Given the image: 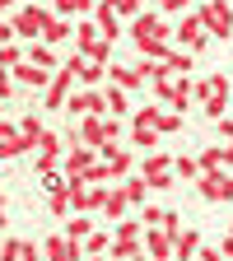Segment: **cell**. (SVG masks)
<instances>
[{"instance_id":"cell-39","label":"cell","mask_w":233,"mask_h":261,"mask_svg":"<svg viewBox=\"0 0 233 261\" xmlns=\"http://www.w3.org/2000/svg\"><path fill=\"white\" fill-rule=\"evenodd\" d=\"M159 112H163V108H140L136 117H131V126H154V130H159Z\"/></svg>"},{"instance_id":"cell-47","label":"cell","mask_w":233,"mask_h":261,"mask_svg":"<svg viewBox=\"0 0 233 261\" xmlns=\"http://www.w3.org/2000/svg\"><path fill=\"white\" fill-rule=\"evenodd\" d=\"M224 168H233V145H224Z\"/></svg>"},{"instance_id":"cell-28","label":"cell","mask_w":233,"mask_h":261,"mask_svg":"<svg viewBox=\"0 0 233 261\" xmlns=\"http://www.w3.org/2000/svg\"><path fill=\"white\" fill-rule=\"evenodd\" d=\"M173 168H177V177H182V182H191V187L205 177V173H201V159H196V154H177Z\"/></svg>"},{"instance_id":"cell-29","label":"cell","mask_w":233,"mask_h":261,"mask_svg":"<svg viewBox=\"0 0 233 261\" xmlns=\"http://www.w3.org/2000/svg\"><path fill=\"white\" fill-rule=\"evenodd\" d=\"M121 187H126V196H131V205H136V210H145V196H149L154 187H149V182H145L140 173H131V177H126Z\"/></svg>"},{"instance_id":"cell-30","label":"cell","mask_w":233,"mask_h":261,"mask_svg":"<svg viewBox=\"0 0 233 261\" xmlns=\"http://www.w3.org/2000/svg\"><path fill=\"white\" fill-rule=\"evenodd\" d=\"M93 19H98V28H103V38H108V42L121 38V14H117V10H93Z\"/></svg>"},{"instance_id":"cell-33","label":"cell","mask_w":233,"mask_h":261,"mask_svg":"<svg viewBox=\"0 0 233 261\" xmlns=\"http://www.w3.org/2000/svg\"><path fill=\"white\" fill-rule=\"evenodd\" d=\"M19 130H23L33 145H42V136H47V126H42V117H38V112H23V117H19Z\"/></svg>"},{"instance_id":"cell-38","label":"cell","mask_w":233,"mask_h":261,"mask_svg":"<svg viewBox=\"0 0 233 261\" xmlns=\"http://www.w3.org/2000/svg\"><path fill=\"white\" fill-rule=\"evenodd\" d=\"M112 233H117V238H145L149 228H145L140 219H121V224H112Z\"/></svg>"},{"instance_id":"cell-13","label":"cell","mask_w":233,"mask_h":261,"mask_svg":"<svg viewBox=\"0 0 233 261\" xmlns=\"http://www.w3.org/2000/svg\"><path fill=\"white\" fill-rule=\"evenodd\" d=\"M47 261H89V252H84V243H75V238H65V233H51L47 243Z\"/></svg>"},{"instance_id":"cell-24","label":"cell","mask_w":233,"mask_h":261,"mask_svg":"<svg viewBox=\"0 0 233 261\" xmlns=\"http://www.w3.org/2000/svg\"><path fill=\"white\" fill-rule=\"evenodd\" d=\"M28 61L42 65V70H61V61H56V47H51V42H28Z\"/></svg>"},{"instance_id":"cell-41","label":"cell","mask_w":233,"mask_h":261,"mask_svg":"<svg viewBox=\"0 0 233 261\" xmlns=\"http://www.w3.org/2000/svg\"><path fill=\"white\" fill-rule=\"evenodd\" d=\"M0 256H5V261H23V243H19V238H5V247H0Z\"/></svg>"},{"instance_id":"cell-25","label":"cell","mask_w":233,"mask_h":261,"mask_svg":"<svg viewBox=\"0 0 233 261\" xmlns=\"http://www.w3.org/2000/svg\"><path fill=\"white\" fill-rule=\"evenodd\" d=\"M173 163H177V159H173L168 149H149V154L140 159V173H145V177H149V173H168Z\"/></svg>"},{"instance_id":"cell-37","label":"cell","mask_w":233,"mask_h":261,"mask_svg":"<svg viewBox=\"0 0 233 261\" xmlns=\"http://www.w3.org/2000/svg\"><path fill=\"white\" fill-rule=\"evenodd\" d=\"M177 130H182V112L163 108V112H159V136H177Z\"/></svg>"},{"instance_id":"cell-50","label":"cell","mask_w":233,"mask_h":261,"mask_svg":"<svg viewBox=\"0 0 233 261\" xmlns=\"http://www.w3.org/2000/svg\"><path fill=\"white\" fill-rule=\"evenodd\" d=\"M228 238H233V224H228Z\"/></svg>"},{"instance_id":"cell-40","label":"cell","mask_w":233,"mask_h":261,"mask_svg":"<svg viewBox=\"0 0 233 261\" xmlns=\"http://www.w3.org/2000/svg\"><path fill=\"white\" fill-rule=\"evenodd\" d=\"M163 215H168V210H159V205H145V210H140V224H145V228H163Z\"/></svg>"},{"instance_id":"cell-11","label":"cell","mask_w":233,"mask_h":261,"mask_svg":"<svg viewBox=\"0 0 233 261\" xmlns=\"http://www.w3.org/2000/svg\"><path fill=\"white\" fill-rule=\"evenodd\" d=\"M75 84H80V80H75L70 70H56V80H51V89L42 93V112H61L65 103H70V93H75Z\"/></svg>"},{"instance_id":"cell-48","label":"cell","mask_w":233,"mask_h":261,"mask_svg":"<svg viewBox=\"0 0 233 261\" xmlns=\"http://www.w3.org/2000/svg\"><path fill=\"white\" fill-rule=\"evenodd\" d=\"M0 5H5V10H19V5H23V0H0Z\"/></svg>"},{"instance_id":"cell-2","label":"cell","mask_w":233,"mask_h":261,"mask_svg":"<svg viewBox=\"0 0 233 261\" xmlns=\"http://www.w3.org/2000/svg\"><path fill=\"white\" fill-rule=\"evenodd\" d=\"M154 93L173 112H191V103H196V75H163V80H154Z\"/></svg>"},{"instance_id":"cell-5","label":"cell","mask_w":233,"mask_h":261,"mask_svg":"<svg viewBox=\"0 0 233 261\" xmlns=\"http://www.w3.org/2000/svg\"><path fill=\"white\" fill-rule=\"evenodd\" d=\"M117 140H121V117H84L80 121V145L103 149V145H117Z\"/></svg>"},{"instance_id":"cell-10","label":"cell","mask_w":233,"mask_h":261,"mask_svg":"<svg viewBox=\"0 0 233 261\" xmlns=\"http://www.w3.org/2000/svg\"><path fill=\"white\" fill-rule=\"evenodd\" d=\"M28 149H38V145H33L23 130H19L14 117H5V121H0V159H23Z\"/></svg>"},{"instance_id":"cell-15","label":"cell","mask_w":233,"mask_h":261,"mask_svg":"<svg viewBox=\"0 0 233 261\" xmlns=\"http://www.w3.org/2000/svg\"><path fill=\"white\" fill-rule=\"evenodd\" d=\"M145 252H149V261H177V243L163 228H149L145 233Z\"/></svg>"},{"instance_id":"cell-52","label":"cell","mask_w":233,"mask_h":261,"mask_svg":"<svg viewBox=\"0 0 233 261\" xmlns=\"http://www.w3.org/2000/svg\"><path fill=\"white\" fill-rule=\"evenodd\" d=\"M191 261H196V256H191Z\"/></svg>"},{"instance_id":"cell-42","label":"cell","mask_w":233,"mask_h":261,"mask_svg":"<svg viewBox=\"0 0 233 261\" xmlns=\"http://www.w3.org/2000/svg\"><path fill=\"white\" fill-rule=\"evenodd\" d=\"M196 261H228V256H224V247H219V243H205L201 252H196Z\"/></svg>"},{"instance_id":"cell-51","label":"cell","mask_w":233,"mask_h":261,"mask_svg":"<svg viewBox=\"0 0 233 261\" xmlns=\"http://www.w3.org/2000/svg\"><path fill=\"white\" fill-rule=\"evenodd\" d=\"M136 261H149V256H136Z\"/></svg>"},{"instance_id":"cell-19","label":"cell","mask_w":233,"mask_h":261,"mask_svg":"<svg viewBox=\"0 0 233 261\" xmlns=\"http://www.w3.org/2000/svg\"><path fill=\"white\" fill-rule=\"evenodd\" d=\"M93 42H108L103 38V28H98V19H84V23H75V51H93Z\"/></svg>"},{"instance_id":"cell-49","label":"cell","mask_w":233,"mask_h":261,"mask_svg":"<svg viewBox=\"0 0 233 261\" xmlns=\"http://www.w3.org/2000/svg\"><path fill=\"white\" fill-rule=\"evenodd\" d=\"M89 261H112V256H89Z\"/></svg>"},{"instance_id":"cell-34","label":"cell","mask_w":233,"mask_h":261,"mask_svg":"<svg viewBox=\"0 0 233 261\" xmlns=\"http://www.w3.org/2000/svg\"><path fill=\"white\" fill-rule=\"evenodd\" d=\"M47 210H51V219L75 215V205H70V187H65V191H51V196H47Z\"/></svg>"},{"instance_id":"cell-32","label":"cell","mask_w":233,"mask_h":261,"mask_svg":"<svg viewBox=\"0 0 233 261\" xmlns=\"http://www.w3.org/2000/svg\"><path fill=\"white\" fill-rule=\"evenodd\" d=\"M23 61H28V47H19V42H0V65H5V70H19Z\"/></svg>"},{"instance_id":"cell-9","label":"cell","mask_w":233,"mask_h":261,"mask_svg":"<svg viewBox=\"0 0 233 261\" xmlns=\"http://www.w3.org/2000/svg\"><path fill=\"white\" fill-rule=\"evenodd\" d=\"M108 191H112V187L70 182V205H75V215H93V210H103V205H108Z\"/></svg>"},{"instance_id":"cell-20","label":"cell","mask_w":233,"mask_h":261,"mask_svg":"<svg viewBox=\"0 0 233 261\" xmlns=\"http://www.w3.org/2000/svg\"><path fill=\"white\" fill-rule=\"evenodd\" d=\"M98 228H103V224H98L93 215H70V224H65V238L84 243V238H93V233H98Z\"/></svg>"},{"instance_id":"cell-45","label":"cell","mask_w":233,"mask_h":261,"mask_svg":"<svg viewBox=\"0 0 233 261\" xmlns=\"http://www.w3.org/2000/svg\"><path fill=\"white\" fill-rule=\"evenodd\" d=\"M215 130H219V140H224V145H233V117H224V121H215Z\"/></svg>"},{"instance_id":"cell-3","label":"cell","mask_w":233,"mask_h":261,"mask_svg":"<svg viewBox=\"0 0 233 261\" xmlns=\"http://www.w3.org/2000/svg\"><path fill=\"white\" fill-rule=\"evenodd\" d=\"M196 14H201V23H205L210 38H219V42L233 38V0H201Z\"/></svg>"},{"instance_id":"cell-22","label":"cell","mask_w":233,"mask_h":261,"mask_svg":"<svg viewBox=\"0 0 233 261\" xmlns=\"http://www.w3.org/2000/svg\"><path fill=\"white\" fill-rule=\"evenodd\" d=\"M108 256L112 261H136V256H149V252H145V238H117Z\"/></svg>"},{"instance_id":"cell-36","label":"cell","mask_w":233,"mask_h":261,"mask_svg":"<svg viewBox=\"0 0 233 261\" xmlns=\"http://www.w3.org/2000/svg\"><path fill=\"white\" fill-rule=\"evenodd\" d=\"M131 140H136V149H159V130L154 126H131Z\"/></svg>"},{"instance_id":"cell-31","label":"cell","mask_w":233,"mask_h":261,"mask_svg":"<svg viewBox=\"0 0 233 261\" xmlns=\"http://www.w3.org/2000/svg\"><path fill=\"white\" fill-rule=\"evenodd\" d=\"M103 93H108V117H126V112H131V93H126V89L108 84Z\"/></svg>"},{"instance_id":"cell-23","label":"cell","mask_w":233,"mask_h":261,"mask_svg":"<svg viewBox=\"0 0 233 261\" xmlns=\"http://www.w3.org/2000/svg\"><path fill=\"white\" fill-rule=\"evenodd\" d=\"M65 38L75 42V23L65 19V14H51V23H47V33H42V42H51V47H56V42H65Z\"/></svg>"},{"instance_id":"cell-6","label":"cell","mask_w":233,"mask_h":261,"mask_svg":"<svg viewBox=\"0 0 233 261\" xmlns=\"http://www.w3.org/2000/svg\"><path fill=\"white\" fill-rule=\"evenodd\" d=\"M98 163H103V154H98L93 145H70L61 168H65V177H70V182H89V173L98 168Z\"/></svg>"},{"instance_id":"cell-46","label":"cell","mask_w":233,"mask_h":261,"mask_svg":"<svg viewBox=\"0 0 233 261\" xmlns=\"http://www.w3.org/2000/svg\"><path fill=\"white\" fill-rule=\"evenodd\" d=\"M219 247H224V256H228V261H233V238H228V233H224V238H219Z\"/></svg>"},{"instance_id":"cell-44","label":"cell","mask_w":233,"mask_h":261,"mask_svg":"<svg viewBox=\"0 0 233 261\" xmlns=\"http://www.w3.org/2000/svg\"><path fill=\"white\" fill-rule=\"evenodd\" d=\"M89 61H103V65H112V42H93Z\"/></svg>"},{"instance_id":"cell-43","label":"cell","mask_w":233,"mask_h":261,"mask_svg":"<svg viewBox=\"0 0 233 261\" xmlns=\"http://www.w3.org/2000/svg\"><path fill=\"white\" fill-rule=\"evenodd\" d=\"M117 14H121V19H140V14H145V5H140V0H121Z\"/></svg>"},{"instance_id":"cell-12","label":"cell","mask_w":233,"mask_h":261,"mask_svg":"<svg viewBox=\"0 0 233 261\" xmlns=\"http://www.w3.org/2000/svg\"><path fill=\"white\" fill-rule=\"evenodd\" d=\"M196 191L205 196V201H233V173L219 168V173H205L201 182H196Z\"/></svg>"},{"instance_id":"cell-27","label":"cell","mask_w":233,"mask_h":261,"mask_svg":"<svg viewBox=\"0 0 233 261\" xmlns=\"http://www.w3.org/2000/svg\"><path fill=\"white\" fill-rule=\"evenodd\" d=\"M51 10H56V14H65V19H75V14H89V19H93L98 0H51Z\"/></svg>"},{"instance_id":"cell-16","label":"cell","mask_w":233,"mask_h":261,"mask_svg":"<svg viewBox=\"0 0 233 261\" xmlns=\"http://www.w3.org/2000/svg\"><path fill=\"white\" fill-rule=\"evenodd\" d=\"M131 196H126V187L121 182H112V191H108V205H103V219L108 224H121V219H131Z\"/></svg>"},{"instance_id":"cell-21","label":"cell","mask_w":233,"mask_h":261,"mask_svg":"<svg viewBox=\"0 0 233 261\" xmlns=\"http://www.w3.org/2000/svg\"><path fill=\"white\" fill-rule=\"evenodd\" d=\"M201 247H205V238H201V228H191V224H187L182 233H177V261H191V256L201 252Z\"/></svg>"},{"instance_id":"cell-7","label":"cell","mask_w":233,"mask_h":261,"mask_svg":"<svg viewBox=\"0 0 233 261\" xmlns=\"http://www.w3.org/2000/svg\"><path fill=\"white\" fill-rule=\"evenodd\" d=\"M173 42H177V47H187L191 56H196V51H205L210 33H205V23H201V14H196V10L177 19V28H173Z\"/></svg>"},{"instance_id":"cell-18","label":"cell","mask_w":233,"mask_h":261,"mask_svg":"<svg viewBox=\"0 0 233 261\" xmlns=\"http://www.w3.org/2000/svg\"><path fill=\"white\" fill-rule=\"evenodd\" d=\"M108 84H117V89H126V93H136V89L149 84V80L136 70V65H112V70H108Z\"/></svg>"},{"instance_id":"cell-14","label":"cell","mask_w":233,"mask_h":261,"mask_svg":"<svg viewBox=\"0 0 233 261\" xmlns=\"http://www.w3.org/2000/svg\"><path fill=\"white\" fill-rule=\"evenodd\" d=\"M98 154H103V163H108V177H112V182H126V177H131V168H136L131 149H121V145H103Z\"/></svg>"},{"instance_id":"cell-4","label":"cell","mask_w":233,"mask_h":261,"mask_svg":"<svg viewBox=\"0 0 233 261\" xmlns=\"http://www.w3.org/2000/svg\"><path fill=\"white\" fill-rule=\"evenodd\" d=\"M61 70H70V75L80 80V89H108V70H112V65L89 61L84 51H70V56L61 61Z\"/></svg>"},{"instance_id":"cell-8","label":"cell","mask_w":233,"mask_h":261,"mask_svg":"<svg viewBox=\"0 0 233 261\" xmlns=\"http://www.w3.org/2000/svg\"><path fill=\"white\" fill-rule=\"evenodd\" d=\"M65 149H70V145H65V136L47 130L42 145H38V154H33V168H38V177H42V173H51V168H61V163H65Z\"/></svg>"},{"instance_id":"cell-35","label":"cell","mask_w":233,"mask_h":261,"mask_svg":"<svg viewBox=\"0 0 233 261\" xmlns=\"http://www.w3.org/2000/svg\"><path fill=\"white\" fill-rule=\"evenodd\" d=\"M196 159H201V173H219L224 168V145H205Z\"/></svg>"},{"instance_id":"cell-1","label":"cell","mask_w":233,"mask_h":261,"mask_svg":"<svg viewBox=\"0 0 233 261\" xmlns=\"http://www.w3.org/2000/svg\"><path fill=\"white\" fill-rule=\"evenodd\" d=\"M51 5H19L14 14H10V28L19 33V42L28 47V42H42V33H47V23H51Z\"/></svg>"},{"instance_id":"cell-26","label":"cell","mask_w":233,"mask_h":261,"mask_svg":"<svg viewBox=\"0 0 233 261\" xmlns=\"http://www.w3.org/2000/svg\"><path fill=\"white\" fill-rule=\"evenodd\" d=\"M163 65H168L173 75H191V65H196V56H191L187 47H177V42H173V51L163 56Z\"/></svg>"},{"instance_id":"cell-17","label":"cell","mask_w":233,"mask_h":261,"mask_svg":"<svg viewBox=\"0 0 233 261\" xmlns=\"http://www.w3.org/2000/svg\"><path fill=\"white\" fill-rule=\"evenodd\" d=\"M14 80H19L23 89H42V93H47V89H51V80H56V70H42V65H33V61H23L19 70H14Z\"/></svg>"}]
</instances>
